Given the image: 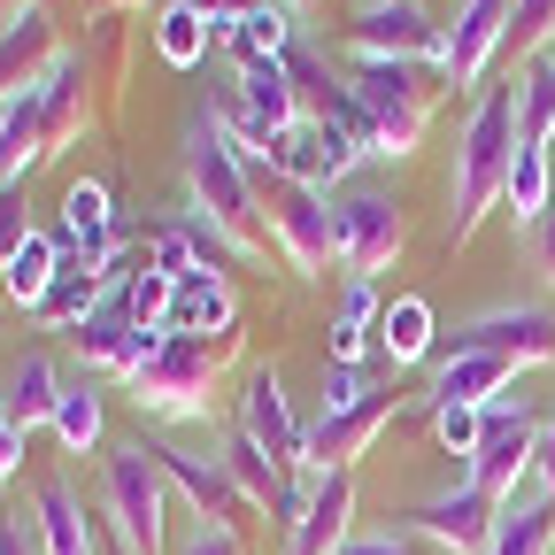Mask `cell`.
Segmentation results:
<instances>
[{
  "label": "cell",
  "instance_id": "cell-30",
  "mask_svg": "<svg viewBox=\"0 0 555 555\" xmlns=\"http://www.w3.org/2000/svg\"><path fill=\"white\" fill-rule=\"evenodd\" d=\"M208 39H217V24H208L201 9H170V16L155 24V54H163L170 69H193V62L208 54Z\"/></svg>",
  "mask_w": 555,
  "mask_h": 555
},
{
  "label": "cell",
  "instance_id": "cell-24",
  "mask_svg": "<svg viewBox=\"0 0 555 555\" xmlns=\"http://www.w3.org/2000/svg\"><path fill=\"white\" fill-rule=\"evenodd\" d=\"M240 108L262 139H278L286 124H301V101H294V78H286V62H255L240 69Z\"/></svg>",
  "mask_w": 555,
  "mask_h": 555
},
{
  "label": "cell",
  "instance_id": "cell-9",
  "mask_svg": "<svg viewBox=\"0 0 555 555\" xmlns=\"http://www.w3.org/2000/svg\"><path fill=\"white\" fill-rule=\"evenodd\" d=\"M332 255L347 262V278H371L401 255V208L386 193H347L332 201Z\"/></svg>",
  "mask_w": 555,
  "mask_h": 555
},
{
  "label": "cell",
  "instance_id": "cell-7",
  "mask_svg": "<svg viewBox=\"0 0 555 555\" xmlns=\"http://www.w3.org/2000/svg\"><path fill=\"white\" fill-rule=\"evenodd\" d=\"M532 455H540V416L517 409V401H502V409H486V433H478L463 478L478 486V494L502 502V494H517V486L532 478Z\"/></svg>",
  "mask_w": 555,
  "mask_h": 555
},
{
  "label": "cell",
  "instance_id": "cell-14",
  "mask_svg": "<svg viewBox=\"0 0 555 555\" xmlns=\"http://www.w3.org/2000/svg\"><path fill=\"white\" fill-rule=\"evenodd\" d=\"M240 433H247L262 455H278L286 470H301V463H309V433L294 425V409H286V386H278V371H247V409H240Z\"/></svg>",
  "mask_w": 555,
  "mask_h": 555
},
{
  "label": "cell",
  "instance_id": "cell-23",
  "mask_svg": "<svg viewBox=\"0 0 555 555\" xmlns=\"http://www.w3.org/2000/svg\"><path fill=\"white\" fill-rule=\"evenodd\" d=\"M62 240L78 247L93 270L116 255V208H108V193H101L93 178H78V185L62 193Z\"/></svg>",
  "mask_w": 555,
  "mask_h": 555
},
{
  "label": "cell",
  "instance_id": "cell-1",
  "mask_svg": "<svg viewBox=\"0 0 555 555\" xmlns=\"http://www.w3.org/2000/svg\"><path fill=\"white\" fill-rule=\"evenodd\" d=\"M509 163H517V78H486L478 101H470V124L455 139V217H448L455 247L486 224V208L509 193Z\"/></svg>",
  "mask_w": 555,
  "mask_h": 555
},
{
  "label": "cell",
  "instance_id": "cell-13",
  "mask_svg": "<svg viewBox=\"0 0 555 555\" xmlns=\"http://www.w3.org/2000/svg\"><path fill=\"white\" fill-rule=\"evenodd\" d=\"M347 31H356L363 54H393V62H416V54L440 62V54H448V31H440L425 9H416V0H363Z\"/></svg>",
  "mask_w": 555,
  "mask_h": 555
},
{
  "label": "cell",
  "instance_id": "cell-3",
  "mask_svg": "<svg viewBox=\"0 0 555 555\" xmlns=\"http://www.w3.org/2000/svg\"><path fill=\"white\" fill-rule=\"evenodd\" d=\"M163 509H170V478L155 470L147 440H116L101 463V517L124 555H163Z\"/></svg>",
  "mask_w": 555,
  "mask_h": 555
},
{
  "label": "cell",
  "instance_id": "cell-16",
  "mask_svg": "<svg viewBox=\"0 0 555 555\" xmlns=\"http://www.w3.org/2000/svg\"><path fill=\"white\" fill-rule=\"evenodd\" d=\"M486 555H555V494L540 478H525L517 494L494 502V540Z\"/></svg>",
  "mask_w": 555,
  "mask_h": 555
},
{
  "label": "cell",
  "instance_id": "cell-22",
  "mask_svg": "<svg viewBox=\"0 0 555 555\" xmlns=\"http://www.w3.org/2000/svg\"><path fill=\"white\" fill-rule=\"evenodd\" d=\"M39 547L47 555H101V525L86 517V502H78V486L69 478H47L39 486Z\"/></svg>",
  "mask_w": 555,
  "mask_h": 555
},
{
  "label": "cell",
  "instance_id": "cell-17",
  "mask_svg": "<svg viewBox=\"0 0 555 555\" xmlns=\"http://www.w3.org/2000/svg\"><path fill=\"white\" fill-rule=\"evenodd\" d=\"M54 62H62V54H54V24H47V9H16L9 24H0V101L31 93Z\"/></svg>",
  "mask_w": 555,
  "mask_h": 555
},
{
  "label": "cell",
  "instance_id": "cell-40",
  "mask_svg": "<svg viewBox=\"0 0 555 555\" xmlns=\"http://www.w3.org/2000/svg\"><path fill=\"white\" fill-rule=\"evenodd\" d=\"M339 555H416V547H409L401 532H363V540H347Z\"/></svg>",
  "mask_w": 555,
  "mask_h": 555
},
{
  "label": "cell",
  "instance_id": "cell-34",
  "mask_svg": "<svg viewBox=\"0 0 555 555\" xmlns=\"http://www.w3.org/2000/svg\"><path fill=\"white\" fill-rule=\"evenodd\" d=\"M155 270H163V278H193V270H201L185 224H163V232H155Z\"/></svg>",
  "mask_w": 555,
  "mask_h": 555
},
{
  "label": "cell",
  "instance_id": "cell-6",
  "mask_svg": "<svg viewBox=\"0 0 555 555\" xmlns=\"http://www.w3.org/2000/svg\"><path fill=\"white\" fill-rule=\"evenodd\" d=\"M448 356H502V363H517V371L555 363V317H547L540 301L486 309V317H470V324L448 332Z\"/></svg>",
  "mask_w": 555,
  "mask_h": 555
},
{
  "label": "cell",
  "instance_id": "cell-29",
  "mask_svg": "<svg viewBox=\"0 0 555 555\" xmlns=\"http://www.w3.org/2000/svg\"><path fill=\"white\" fill-rule=\"evenodd\" d=\"M54 440H62L69 455H86V448L101 440V386H93V378H69V386H62V409H54Z\"/></svg>",
  "mask_w": 555,
  "mask_h": 555
},
{
  "label": "cell",
  "instance_id": "cell-8",
  "mask_svg": "<svg viewBox=\"0 0 555 555\" xmlns=\"http://www.w3.org/2000/svg\"><path fill=\"white\" fill-rule=\"evenodd\" d=\"M270 240L286 247V262L301 270V278H317L324 262H332V201L317 193V185H301V178H270Z\"/></svg>",
  "mask_w": 555,
  "mask_h": 555
},
{
  "label": "cell",
  "instance_id": "cell-38",
  "mask_svg": "<svg viewBox=\"0 0 555 555\" xmlns=\"http://www.w3.org/2000/svg\"><path fill=\"white\" fill-rule=\"evenodd\" d=\"M178 9H201L208 24H217V39H224L240 16H255V9H262V0H178Z\"/></svg>",
  "mask_w": 555,
  "mask_h": 555
},
{
  "label": "cell",
  "instance_id": "cell-41",
  "mask_svg": "<svg viewBox=\"0 0 555 555\" xmlns=\"http://www.w3.org/2000/svg\"><path fill=\"white\" fill-rule=\"evenodd\" d=\"M16 455H24V425L9 409H0V486H9V470H16Z\"/></svg>",
  "mask_w": 555,
  "mask_h": 555
},
{
  "label": "cell",
  "instance_id": "cell-37",
  "mask_svg": "<svg viewBox=\"0 0 555 555\" xmlns=\"http://www.w3.org/2000/svg\"><path fill=\"white\" fill-rule=\"evenodd\" d=\"M178 555H247V547H240V532H232V525H193Z\"/></svg>",
  "mask_w": 555,
  "mask_h": 555
},
{
  "label": "cell",
  "instance_id": "cell-19",
  "mask_svg": "<svg viewBox=\"0 0 555 555\" xmlns=\"http://www.w3.org/2000/svg\"><path fill=\"white\" fill-rule=\"evenodd\" d=\"M62 386H69V378L54 371V356H47V347H24V356H16L9 371H0V409H9L24 433H31V425H54Z\"/></svg>",
  "mask_w": 555,
  "mask_h": 555
},
{
  "label": "cell",
  "instance_id": "cell-31",
  "mask_svg": "<svg viewBox=\"0 0 555 555\" xmlns=\"http://www.w3.org/2000/svg\"><path fill=\"white\" fill-rule=\"evenodd\" d=\"M502 54H517L525 69L540 62V54H555V0H517L509 9V47Z\"/></svg>",
  "mask_w": 555,
  "mask_h": 555
},
{
  "label": "cell",
  "instance_id": "cell-43",
  "mask_svg": "<svg viewBox=\"0 0 555 555\" xmlns=\"http://www.w3.org/2000/svg\"><path fill=\"white\" fill-rule=\"evenodd\" d=\"M270 9H286V16H301V9H317V0H270Z\"/></svg>",
  "mask_w": 555,
  "mask_h": 555
},
{
  "label": "cell",
  "instance_id": "cell-46",
  "mask_svg": "<svg viewBox=\"0 0 555 555\" xmlns=\"http://www.w3.org/2000/svg\"><path fill=\"white\" fill-rule=\"evenodd\" d=\"M547 62H555V54H547Z\"/></svg>",
  "mask_w": 555,
  "mask_h": 555
},
{
  "label": "cell",
  "instance_id": "cell-36",
  "mask_svg": "<svg viewBox=\"0 0 555 555\" xmlns=\"http://www.w3.org/2000/svg\"><path fill=\"white\" fill-rule=\"evenodd\" d=\"M525 255H532V270H540V286H555V201H547V217L525 232Z\"/></svg>",
  "mask_w": 555,
  "mask_h": 555
},
{
  "label": "cell",
  "instance_id": "cell-39",
  "mask_svg": "<svg viewBox=\"0 0 555 555\" xmlns=\"http://www.w3.org/2000/svg\"><path fill=\"white\" fill-rule=\"evenodd\" d=\"M532 478H540L547 494H555V409L540 416V455H532Z\"/></svg>",
  "mask_w": 555,
  "mask_h": 555
},
{
  "label": "cell",
  "instance_id": "cell-20",
  "mask_svg": "<svg viewBox=\"0 0 555 555\" xmlns=\"http://www.w3.org/2000/svg\"><path fill=\"white\" fill-rule=\"evenodd\" d=\"M509 386H517V363H502V356H440V371H433V409L440 401H463V409H502L509 401Z\"/></svg>",
  "mask_w": 555,
  "mask_h": 555
},
{
  "label": "cell",
  "instance_id": "cell-42",
  "mask_svg": "<svg viewBox=\"0 0 555 555\" xmlns=\"http://www.w3.org/2000/svg\"><path fill=\"white\" fill-rule=\"evenodd\" d=\"M0 555H31V540L16 532V517H0Z\"/></svg>",
  "mask_w": 555,
  "mask_h": 555
},
{
  "label": "cell",
  "instance_id": "cell-4",
  "mask_svg": "<svg viewBox=\"0 0 555 555\" xmlns=\"http://www.w3.org/2000/svg\"><path fill=\"white\" fill-rule=\"evenodd\" d=\"M433 93L416 62H393V54H356V101L378 116V155H409L425 139V116H433Z\"/></svg>",
  "mask_w": 555,
  "mask_h": 555
},
{
  "label": "cell",
  "instance_id": "cell-5",
  "mask_svg": "<svg viewBox=\"0 0 555 555\" xmlns=\"http://www.w3.org/2000/svg\"><path fill=\"white\" fill-rule=\"evenodd\" d=\"M232 347L224 339H163V356L131 378L139 409H155V416H208V378H217V356Z\"/></svg>",
  "mask_w": 555,
  "mask_h": 555
},
{
  "label": "cell",
  "instance_id": "cell-44",
  "mask_svg": "<svg viewBox=\"0 0 555 555\" xmlns=\"http://www.w3.org/2000/svg\"><path fill=\"white\" fill-rule=\"evenodd\" d=\"M547 163H555V139H547Z\"/></svg>",
  "mask_w": 555,
  "mask_h": 555
},
{
  "label": "cell",
  "instance_id": "cell-10",
  "mask_svg": "<svg viewBox=\"0 0 555 555\" xmlns=\"http://www.w3.org/2000/svg\"><path fill=\"white\" fill-rule=\"evenodd\" d=\"M147 455H155V470L178 486V494L201 509V525H232V532H240V517L255 509V502L240 494V478L224 470V455H193V448H178V440H147Z\"/></svg>",
  "mask_w": 555,
  "mask_h": 555
},
{
  "label": "cell",
  "instance_id": "cell-33",
  "mask_svg": "<svg viewBox=\"0 0 555 555\" xmlns=\"http://www.w3.org/2000/svg\"><path fill=\"white\" fill-rule=\"evenodd\" d=\"M363 393H371L363 363H324V416H339V409H356Z\"/></svg>",
  "mask_w": 555,
  "mask_h": 555
},
{
  "label": "cell",
  "instance_id": "cell-28",
  "mask_svg": "<svg viewBox=\"0 0 555 555\" xmlns=\"http://www.w3.org/2000/svg\"><path fill=\"white\" fill-rule=\"evenodd\" d=\"M378 347L393 363H425L433 356V301H386V317H378Z\"/></svg>",
  "mask_w": 555,
  "mask_h": 555
},
{
  "label": "cell",
  "instance_id": "cell-12",
  "mask_svg": "<svg viewBox=\"0 0 555 555\" xmlns=\"http://www.w3.org/2000/svg\"><path fill=\"white\" fill-rule=\"evenodd\" d=\"M401 525H409L416 540H440V547H455V555H486V540H494V494H478L470 478H455L448 494L416 502Z\"/></svg>",
  "mask_w": 555,
  "mask_h": 555
},
{
  "label": "cell",
  "instance_id": "cell-2",
  "mask_svg": "<svg viewBox=\"0 0 555 555\" xmlns=\"http://www.w3.org/2000/svg\"><path fill=\"white\" fill-rule=\"evenodd\" d=\"M185 178H193V208H201V217L217 224L240 255H255V247H262L255 170H247V155L224 139L217 116H193V124H185Z\"/></svg>",
  "mask_w": 555,
  "mask_h": 555
},
{
  "label": "cell",
  "instance_id": "cell-35",
  "mask_svg": "<svg viewBox=\"0 0 555 555\" xmlns=\"http://www.w3.org/2000/svg\"><path fill=\"white\" fill-rule=\"evenodd\" d=\"M24 240H31V224H24V185H0V262H9Z\"/></svg>",
  "mask_w": 555,
  "mask_h": 555
},
{
  "label": "cell",
  "instance_id": "cell-18",
  "mask_svg": "<svg viewBox=\"0 0 555 555\" xmlns=\"http://www.w3.org/2000/svg\"><path fill=\"white\" fill-rule=\"evenodd\" d=\"M347 517H356V470H317V494H309L286 555H339L347 547Z\"/></svg>",
  "mask_w": 555,
  "mask_h": 555
},
{
  "label": "cell",
  "instance_id": "cell-26",
  "mask_svg": "<svg viewBox=\"0 0 555 555\" xmlns=\"http://www.w3.org/2000/svg\"><path fill=\"white\" fill-rule=\"evenodd\" d=\"M54 278H62V240L31 232V240H24L9 262H0V294H9V301H24V309H39Z\"/></svg>",
  "mask_w": 555,
  "mask_h": 555
},
{
  "label": "cell",
  "instance_id": "cell-21",
  "mask_svg": "<svg viewBox=\"0 0 555 555\" xmlns=\"http://www.w3.org/2000/svg\"><path fill=\"white\" fill-rule=\"evenodd\" d=\"M163 332H170V339H224V332H232V286H224V270L178 278V301H170Z\"/></svg>",
  "mask_w": 555,
  "mask_h": 555
},
{
  "label": "cell",
  "instance_id": "cell-45",
  "mask_svg": "<svg viewBox=\"0 0 555 555\" xmlns=\"http://www.w3.org/2000/svg\"><path fill=\"white\" fill-rule=\"evenodd\" d=\"M116 555H124V547H116Z\"/></svg>",
  "mask_w": 555,
  "mask_h": 555
},
{
  "label": "cell",
  "instance_id": "cell-15",
  "mask_svg": "<svg viewBox=\"0 0 555 555\" xmlns=\"http://www.w3.org/2000/svg\"><path fill=\"white\" fill-rule=\"evenodd\" d=\"M386 416H393V393H386V386H371L356 409L324 416V425L309 433V463H301V470H356V455L386 433Z\"/></svg>",
  "mask_w": 555,
  "mask_h": 555
},
{
  "label": "cell",
  "instance_id": "cell-32",
  "mask_svg": "<svg viewBox=\"0 0 555 555\" xmlns=\"http://www.w3.org/2000/svg\"><path fill=\"white\" fill-rule=\"evenodd\" d=\"M433 433H440V448H448V455H463V463H470V448H478V433H486V409L440 401V409H433Z\"/></svg>",
  "mask_w": 555,
  "mask_h": 555
},
{
  "label": "cell",
  "instance_id": "cell-25",
  "mask_svg": "<svg viewBox=\"0 0 555 555\" xmlns=\"http://www.w3.org/2000/svg\"><path fill=\"white\" fill-rule=\"evenodd\" d=\"M47 155V116H39V86L0 101V185H16L31 163Z\"/></svg>",
  "mask_w": 555,
  "mask_h": 555
},
{
  "label": "cell",
  "instance_id": "cell-11",
  "mask_svg": "<svg viewBox=\"0 0 555 555\" xmlns=\"http://www.w3.org/2000/svg\"><path fill=\"white\" fill-rule=\"evenodd\" d=\"M509 9L517 0H463L455 24H448V54H440V78L455 93L486 86V69H494V54L509 47Z\"/></svg>",
  "mask_w": 555,
  "mask_h": 555
},
{
  "label": "cell",
  "instance_id": "cell-27",
  "mask_svg": "<svg viewBox=\"0 0 555 555\" xmlns=\"http://www.w3.org/2000/svg\"><path fill=\"white\" fill-rule=\"evenodd\" d=\"M217 47H232V62H240V69H255V62H286V47H294V16L262 0V9H255V16H240Z\"/></svg>",
  "mask_w": 555,
  "mask_h": 555
}]
</instances>
